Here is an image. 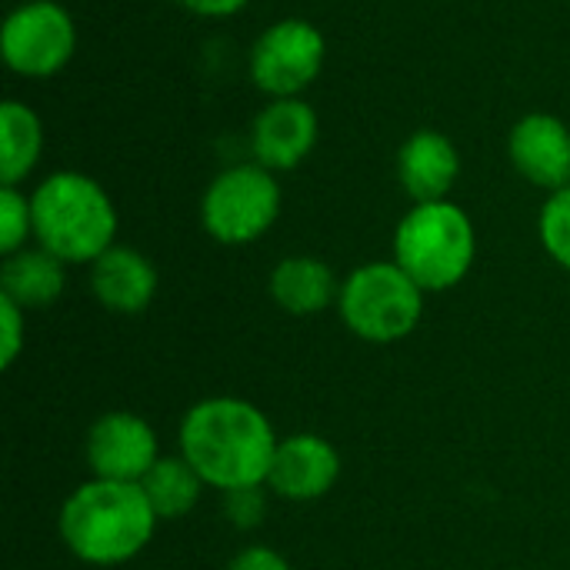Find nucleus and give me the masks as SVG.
I'll return each instance as SVG.
<instances>
[{
	"label": "nucleus",
	"mask_w": 570,
	"mask_h": 570,
	"mask_svg": "<svg viewBox=\"0 0 570 570\" xmlns=\"http://www.w3.org/2000/svg\"><path fill=\"white\" fill-rule=\"evenodd\" d=\"M341 471H344L341 451L327 438L311 434V431L287 434L277 444L267 491L281 501L311 504V501L327 498L337 488Z\"/></svg>",
	"instance_id": "9b49d317"
},
{
	"label": "nucleus",
	"mask_w": 570,
	"mask_h": 570,
	"mask_svg": "<svg viewBox=\"0 0 570 570\" xmlns=\"http://www.w3.org/2000/svg\"><path fill=\"white\" fill-rule=\"evenodd\" d=\"M224 498V518L230 528L237 531H254L261 528V521L267 518V484L261 488H240V491H227Z\"/></svg>",
	"instance_id": "412c9836"
},
{
	"label": "nucleus",
	"mask_w": 570,
	"mask_h": 570,
	"mask_svg": "<svg viewBox=\"0 0 570 570\" xmlns=\"http://www.w3.org/2000/svg\"><path fill=\"white\" fill-rule=\"evenodd\" d=\"M508 160L521 180L554 194L570 184V124L558 114L531 110L508 130Z\"/></svg>",
	"instance_id": "f8f14e48"
},
{
	"label": "nucleus",
	"mask_w": 570,
	"mask_h": 570,
	"mask_svg": "<svg viewBox=\"0 0 570 570\" xmlns=\"http://www.w3.org/2000/svg\"><path fill=\"white\" fill-rule=\"evenodd\" d=\"M391 257L428 294L454 291L474 271L478 227L471 214L451 197L411 204L394 227Z\"/></svg>",
	"instance_id": "20e7f679"
},
{
	"label": "nucleus",
	"mask_w": 570,
	"mask_h": 570,
	"mask_svg": "<svg viewBox=\"0 0 570 570\" xmlns=\"http://www.w3.org/2000/svg\"><path fill=\"white\" fill-rule=\"evenodd\" d=\"M321 140V117L304 97L267 100L250 120V160L274 174L297 170Z\"/></svg>",
	"instance_id": "9d476101"
},
{
	"label": "nucleus",
	"mask_w": 570,
	"mask_h": 570,
	"mask_svg": "<svg viewBox=\"0 0 570 570\" xmlns=\"http://www.w3.org/2000/svg\"><path fill=\"white\" fill-rule=\"evenodd\" d=\"M33 244L67 267H90L117 244L120 217L107 187L83 170H53L30 187Z\"/></svg>",
	"instance_id": "7ed1b4c3"
},
{
	"label": "nucleus",
	"mask_w": 570,
	"mask_h": 570,
	"mask_svg": "<svg viewBox=\"0 0 570 570\" xmlns=\"http://www.w3.org/2000/svg\"><path fill=\"white\" fill-rule=\"evenodd\" d=\"M63 287H67V264L37 244L3 257L0 264V297L13 301L27 314L57 304Z\"/></svg>",
	"instance_id": "dca6fc26"
},
{
	"label": "nucleus",
	"mask_w": 570,
	"mask_h": 570,
	"mask_svg": "<svg viewBox=\"0 0 570 570\" xmlns=\"http://www.w3.org/2000/svg\"><path fill=\"white\" fill-rule=\"evenodd\" d=\"M157 291L160 274L154 261L130 244H114L90 264V294L110 314H144L154 304Z\"/></svg>",
	"instance_id": "4468645a"
},
{
	"label": "nucleus",
	"mask_w": 570,
	"mask_h": 570,
	"mask_svg": "<svg viewBox=\"0 0 570 570\" xmlns=\"http://www.w3.org/2000/svg\"><path fill=\"white\" fill-rule=\"evenodd\" d=\"M428 307V291L394 261H367L357 264L337 294L341 324L364 344H397L407 341Z\"/></svg>",
	"instance_id": "39448f33"
},
{
	"label": "nucleus",
	"mask_w": 570,
	"mask_h": 570,
	"mask_svg": "<svg viewBox=\"0 0 570 570\" xmlns=\"http://www.w3.org/2000/svg\"><path fill=\"white\" fill-rule=\"evenodd\" d=\"M284 207V190L274 170L257 160H240L210 177L200 194V227L224 247H247L271 234Z\"/></svg>",
	"instance_id": "423d86ee"
},
{
	"label": "nucleus",
	"mask_w": 570,
	"mask_h": 570,
	"mask_svg": "<svg viewBox=\"0 0 570 570\" xmlns=\"http://www.w3.org/2000/svg\"><path fill=\"white\" fill-rule=\"evenodd\" d=\"M271 301L291 317H314L337 307L341 277L334 267L314 254H291L281 257L267 277Z\"/></svg>",
	"instance_id": "2eb2a0df"
},
{
	"label": "nucleus",
	"mask_w": 570,
	"mask_h": 570,
	"mask_svg": "<svg viewBox=\"0 0 570 570\" xmlns=\"http://www.w3.org/2000/svg\"><path fill=\"white\" fill-rule=\"evenodd\" d=\"M140 488H144V494H147V501H150L160 524L187 518L200 504V498L207 491L204 478L194 471V464L184 454H164L147 471Z\"/></svg>",
	"instance_id": "a211bd4d"
},
{
	"label": "nucleus",
	"mask_w": 570,
	"mask_h": 570,
	"mask_svg": "<svg viewBox=\"0 0 570 570\" xmlns=\"http://www.w3.org/2000/svg\"><path fill=\"white\" fill-rule=\"evenodd\" d=\"M83 458H87L90 478L140 484L164 454H160L157 431L140 414L107 411L90 424L83 438Z\"/></svg>",
	"instance_id": "1a4fd4ad"
},
{
	"label": "nucleus",
	"mask_w": 570,
	"mask_h": 570,
	"mask_svg": "<svg viewBox=\"0 0 570 570\" xmlns=\"http://www.w3.org/2000/svg\"><path fill=\"white\" fill-rule=\"evenodd\" d=\"M277 444L281 438L271 417L257 404L230 394L190 404L177 428V454L220 494L267 484Z\"/></svg>",
	"instance_id": "f257e3e1"
},
{
	"label": "nucleus",
	"mask_w": 570,
	"mask_h": 570,
	"mask_svg": "<svg viewBox=\"0 0 570 570\" xmlns=\"http://www.w3.org/2000/svg\"><path fill=\"white\" fill-rule=\"evenodd\" d=\"M43 144L40 114L23 100L7 97L0 104V184L23 187L43 157Z\"/></svg>",
	"instance_id": "f3484780"
},
{
	"label": "nucleus",
	"mask_w": 570,
	"mask_h": 570,
	"mask_svg": "<svg viewBox=\"0 0 570 570\" xmlns=\"http://www.w3.org/2000/svg\"><path fill=\"white\" fill-rule=\"evenodd\" d=\"M538 237L544 254L570 274V184L544 197L538 214Z\"/></svg>",
	"instance_id": "6ab92c4d"
},
{
	"label": "nucleus",
	"mask_w": 570,
	"mask_h": 570,
	"mask_svg": "<svg viewBox=\"0 0 570 570\" xmlns=\"http://www.w3.org/2000/svg\"><path fill=\"white\" fill-rule=\"evenodd\" d=\"M397 184L411 204L448 200L461 177V150L438 127H417L397 147Z\"/></svg>",
	"instance_id": "ddd939ff"
},
{
	"label": "nucleus",
	"mask_w": 570,
	"mask_h": 570,
	"mask_svg": "<svg viewBox=\"0 0 570 570\" xmlns=\"http://www.w3.org/2000/svg\"><path fill=\"white\" fill-rule=\"evenodd\" d=\"M77 43V20L57 0H20L0 23V57L27 80L57 77L73 60Z\"/></svg>",
	"instance_id": "6e6552de"
},
{
	"label": "nucleus",
	"mask_w": 570,
	"mask_h": 570,
	"mask_svg": "<svg viewBox=\"0 0 570 570\" xmlns=\"http://www.w3.org/2000/svg\"><path fill=\"white\" fill-rule=\"evenodd\" d=\"M27 347V311L0 297V367L10 371Z\"/></svg>",
	"instance_id": "4be33fe9"
},
{
	"label": "nucleus",
	"mask_w": 570,
	"mask_h": 570,
	"mask_svg": "<svg viewBox=\"0 0 570 570\" xmlns=\"http://www.w3.org/2000/svg\"><path fill=\"white\" fill-rule=\"evenodd\" d=\"M180 10L194 13V17H207V20H227L237 17L240 10H247L250 0H174Z\"/></svg>",
	"instance_id": "b1692460"
},
{
	"label": "nucleus",
	"mask_w": 570,
	"mask_h": 570,
	"mask_svg": "<svg viewBox=\"0 0 570 570\" xmlns=\"http://www.w3.org/2000/svg\"><path fill=\"white\" fill-rule=\"evenodd\" d=\"M33 244V207L30 190L0 184V254L10 257Z\"/></svg>",
	"instance_id": "aec40b11"
},
{
	"label": "nucleus",
	"mask_w": 570,
	"mask_h": 570,
	"mask_svg": "<svg viewBox=\"0 0 570 570\" xmlns=\"http://www.w3.org/2000/svg\"><path fill=\"white\" fill-rule=\"evenodd\" d=\"M327 63V37L307 17H281L267 23L247 53V77L264 94V100L277 97H304L307 87L317 83Z\"/></svg>",
	"instance_id": "0eeeda50"
},
{
	"label": "nucleus",
	"mask_w": 570,
	"mask_h": 570,
	"mask_svg": "<svg viewBox=\"0 0 570 570\" xmlns=\"http://www.w3.org/2000/svg\"><path fill=\"white\" fill-rule=\"evenodd\" d=\"M227 570H294V568H291V561H287L281 551H274V548H267V544H247V548H240V551L230 558Z\"/></svg>",
	"instance_id": "5701e85b"
},
{
	"label": "nucleus",
	"mask_w": 570,
	"mask_h": 570,
	"mask_svg": "<svg viewBox=\"0 0 570 570\" xmlns=\"http://www.w3.org/2000/svg\"><path fill=\"white\" fill-rule=\"evenodd\" d=\"M157 514L140 484L90 478L77 484L57 518L63 548L90 568H120L147 551Z\"/></svg>",
	"instance_id": "f03ea898"
}]
</instances>
